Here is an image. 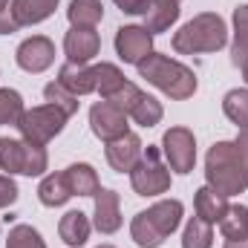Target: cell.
Returning a JSON list of instances; mask_svg holds the SVG:
<instances>
[{
  "instance_id": "obj_1",
  "label": "cell",
  "mask_w": 248,
  "mask_h": 248,
  "mask_svg": "<svg viewBox=\"0 0 248 248\" xmlns=\"http://www.w3.org/2000/svg\"><path fill=\"white\" fill-rule=\"evenodd\" d=\"M205 179L222 196H237L248 187V168L234 141H217L205 156Z\"/></svg>"
},
{
  "instance_id": "obj_2",
  "label": "cell",
  "mask_w": 248,
  "mask_h": 248,
  "mask_svg": "<svg viewBox=\"0 0 248 248\" xmlns=\"http://www.w3.org/2000/svg\"><path fill=\"white\" fill-rule=\"evenodd\" d=\"M228 44V26L217 12H202L173 35V49L179 55L219 52Z\"/></svg>"
},
{
  "instance_id": "obj_3",
  "label": "cell",
  "mask_w": 248,
  "mask_h": 248,
  "mask_svg": "<svg viewBox=\"0 0 248 248\" xmlns=\"http://www.w3.org/2000/svg\"><path fill=\"white\" fill-rule=\"evenodd\" d=\"M139 75L147 78V84L159 87L165 95L176 98V101H185L196 93V75L193 69H187L185 63L170 61L168 55H159V52H150L144 61L139 63Z\"/></svg>"
},
{
  "instance_id": "obj_4",
  "label": "cell",
  "mask_w": 248,
  "mask_h": 248,
  "mask_svg": "<svg viewBox=\"0 0 248 248\" xmlns=\"http://www.w3.org/2000/svg\"><path fill=\"white\" fill-rule=\"evenodd\" d=\"M46 165H49V159H46L44 144L0 136V170L23 173V176H41L46 170Z\"/></svg>"
},
{
  "instance_id": "obj_5",
  "label": "cell",
  "mask_w": 248,
  "mask_h": 248,
  "mask_svg": "<svg viewBox=\"0 0 248 248\" xmlns=\"http://www.w3.org/2000/svg\"><path fill=\"white\" fill-rule=\"evenodd\" d=\"M130 182L139 196H159L170 187V170L165 168L159 147H147L141 153V159L130 170Z\"/></svg>"
},
{
  "instance_id": "obj_6",
  "label": "cell",
  "mask_w": 248,
  "mask_h": 248,
  "mask_svg": "<svg viewBox=\"0 0 248 248\" xmlns=\"http://www.w3.org/2000/svg\"><path fill=\"white\" fill-rule=\"evenodd\" d=\"M66 113L52 107V104H44V107H32L20 116V122L15 124L23 136V141H32V144H46L49 139H55L66 124Z\"/></svg>"
},
{
  "instance_id": "obj_7",
  "label": "cell",
  "mask_w": 248,
  "mask_h": 248,
  "mask_svg": "<svg viewBox=\"0 0 248 248\" xmlns=\"http://www.w3.org/2000/svg\"><path fill=\"white\" fill-rule=\"evenodd\" d=\"M107 101H113L119 110H124V116H130L136 124H141V127H156V124L162 122V116H165V110H162V104L153 98V95H147V93H141L136 84H124L122 90L113 95V98H107Z\"/></svg>"
},
{
  "instance_id": "obj_8",
  "label": "cell",
  "mask_w": 248,
  "mask_h": 248,
  "mask_svg": "<svg viewBox=\"0 0 248 248\" xmlns=\"http://www.w3.org/2000/svg\"><path fill=\"white\" fill-rule=\"evenodd\" d=\"M162 153L176 173H190L196 162V139L187 127H170L162 139Z\"/></svg>"
},
{
  "instance_id": "obj_9",
  "label": "cell",
  "mask_w": 248,
  "mask_h": 248,
  "mask_svg": "<svg viewBox=\"0 0 248 248\" xmlns=\"http://www.w3.org/2000/svg\"><path fill=\"white\" fill-rule=\"evenodd\" d=\"M116 52L124 63H139L153 52V35L144 26H122L116 32Z\"/></svg>"
},
{
  "instance_id": "obj_10",
  "label": "cell",
  "mask_w": 248,
  "mask_h": 248,
  "mask_svg": "<svg viewBox=\"0 0 248 248\" xmlns=\"http://www.w3.org/2000/svg\"><path fill=\"white\" fill-rule=\"evenodd\" d=\"M90 127H93V133H95L101 141H113V139H119L124 133H130V130H127V116H124V110H119L113 101H98V104H93V110H90Z\"/></svg>"
},
{
  "instance_id": "obj_11",
  "label": "cell",
  "mask_w": 248,
  "mask_h": 248,
  "mask_svg": "<svg viewBox=\"0 0 248 248\" xmlns=\"http://www.w3.org/2000/svg\"><path fill=\"white\" fill-rule=\"evenodd\" d=\"M17 66L26 69V72H44L49 69L55 61V44L44 35H35V38H26L20 46H17Z\"/></svg>"
},
{
  "instance_id": "obj_12",
  "label": "cell",
  "mask_w": 248,
  "mask_h": 248,
  "mask_svg": "<svg viewBox=\"0 0 248 248\" xmlns=\"http://www.w3.org/2000/svg\"><path fill=\"white\" fill-rule=\"evenodd\" d=\"M101 49V38L95 29H81V26H72L63 38V52L69 63H87L93 61Z\"/></svg>"
},
{
  "instance_id": "obj_13",
  "label": "cell",
  "mask_w": 248,
  "mask_h": 248,
  "mask_svg": "<svg viewBox=\"0 0 248 248\" xmlns=\"http://www.w3.org/2000/svg\"><path fill=\"white\" fill-rule=\"evenodd\" d=\"M141 153H144L141 150V139L136 133H124L119 139L107 141V162L119 173H130L136 168V162L141 159Z\"/></svg>"
},
{
  "instance_id": "obj_14",
  "label": "cell",
  "mask_w": 248,
  "mask_h": 248,
  "mask_svg": "<svg viewBox=\"0 0 248 248\" xmlns=\"http://www.w3.org/2000/svg\"><path fill=\"white\" fill-rule=\"evenodd\" d=\"M95 228L101 234H116L122 228V211H119V193L116 190H98L95 193Z\"/></svg>"
},
{
  "instance_id": "obj_15",
  "label": "cell",
  "mask_w": 248,
  "mask_h": 248,
  "mask_svg": "<svg viewBox=\"0 0 248 248\" xmlns=\"http://www.w3.org/2000/svg\"><path fill=\"white\" fill-rule=\"evenodd\" d=\"M182 202L179 199H165V202H156L153 208H147L144 214H147V219L153 222V228L162 234V237H170L176 228H179V222H182Z\"/></svg>"
},
{
  "instance_id": "obj_16",
  "label": "cell",
  "mask_w": 248,
  "mask_h": 248,
  "mask_svg": "<svg viewBox=\"0 0 248 248\" xmlns=\"http://www.w3.org/2000/svg\"><path fill=\"white\" fill-rule=\"evenodd\" d=\"M179 17V0H147V9H144V29L150 35L156 32H165L176 23Z\"/></svg>"
},
{
  "instance_id": "obj_17",
  "label": "cell",
  "mask_w": 248,
  "mask_h": 248,
  "mask_svg": "<svg viewBox=\"0 0 248 248\" xmlns=\"http://www.w3.org/2000/svg\"><path fill=\"white\" fill-rule=\"evenodd\" d=\"M58 84H63L69 93L75 95H87V93H95V69L93 66H84V63H63L58 69Z\"/></svg>"
},
{
  "instance_id": "obj_18",
  "label": "cell",
  "mask_w": 248,
  "mask_h": 248,
  "mask_svg": "<svg viewBox=\"0 0 248 248\" xmlns=\"http://www.w3.org/2000/svg\"><path fill=\"white\" fill-rule=\"evenodd\" d=\"M58 9V0H12V15L17 26H32L46 20Z\"/></svg>"
},
{
  "instance_id": "obj_19",
  "label": "cell",
  "mask_w": 248,
  "mask_h": 248,
  "mask_svg": "<svg viewBox=\"0 0 248 248\" xmlns=\"http://www.w3.org/2000/svg\"><path fill=\"white\" fill-rule=\"evenodd\" d=\"M63 176H66V182H69L72 196H95V193L101 190L98 173H95L90 165H84V162H78V165H69V168L63 170Z\"/></svg>"
},
{
  "instance_id": "obj_20",
  "label": "cell",
  "mask_w": 248,
  "mask_h": 248,
  "mask_svg": "<svg viewBox=\"0 0 248 248\" xmlns=\"http://www.w3.org/2000/svg\"><path fill=\"white\" fill-rule=\"evenodd\" d=\"M228 196H222V193H217L211 185L199 187L196 190V217L199 219H205V222H219L222 217H225V211H228V202H225Z\"/></svg>"
},
{
  "instance_id": "obj_21",
  "label": "cell",
  "mask_w": 248,
  "mask_h": 248,
  "mask_svg": "<svg viewBox=\"0 0 248 248\" xmlns=\"http://www.w3.org/2000/svg\"><path fill=\"white\" fill-rule=\"evenodd\" d=\"M58 234L66 246L81 248L87 240H90V219L84 211H69L61 217V225H58Z\"/></svg>"
},
{
  "instance_id": "obj_22",
  "label": "cell",
  "mask_w": 248,
  "mask_h": 248,
  "mask_svg": "<svg viewBox=\"0 0 248 248\" xmlns=\"http://www.w3.org/2000/svg\"><path fill=\"white\" fill-rule=\"evenodd\" d=\"M219 228H222V237L228 243H243V240H248V208L246 205L228 208L225 217L219 219Z\"/></svg>"
},
{
  "instance_id": "obj_23",
  "label": "cell",
  "mask_w": 248,
  "mask_h": 248,
  "mask_svg": "<svg viewBox=\"0 0 248 248\" xmlns=\"http://www.w3.org/2000/svg\"><path fill=\"white\" fill-rule=\"evenodd\" d=\"M66 15H69V23L72 26L93 29L104 17V6H101V0H72L69 9H66Z\"/></svg>"
},
{
  "instance_id": "obj_24",
  "label": "cell",
  "mask_w": 248,
  "mask_h": 248,
  "mask_svg": "<svg viewBox=\"0 0 248 248\" xmlns=\"http://www.w3.org/2000/svg\"><path fill=\"white\" fill-rule=\"evenodd\" d=\"M248 61V6L234 9V46H231V63L243 66Z\"/></svg>"
},
{
  "instance_id": "obj_25",
  "label": "cell",
  "mask_w": 248,
  "mask_h": 248,
  "mask_svg": "<svg viewBox=\"0 0 248 248\" xmlns=\"http://www.w3.org/2000/svg\"><path fill=\"white\" fill-rule=\"evenodd\" d=\"M93 69H95V93H101L104 101L113 98L124 84H127L124 72L116 66V63H98V66H93Z\"/></svg>"
},
{
  "instance_id": "obj_26",
  "label": "cell",
  "mask_w": 248,
  "mask_h": 248,
  "mask_svg": "<svg viewBox=\"0 0 248 248\" xmlns=\"http://www.w3.org/2000/svg\"><path fill=\"white\" fill-rule=\"evenodd\" d=\"M38 196H41V202L46 208H58V205H63L72 196V190H69V182H66L63 173H49L41 182V187H38Z\"/></svg>"
},
{
  "instance_id": "obj_27",
  "label": "cell",
  "mask_w": 248,
  "mask_h": 248,
  "mask_svg": "<svg viewBox=\"0 0 248 248\" xmlns=\"http://www.w3.org/2000/svg\"><path fill=\"white\" fill-rule=\"evenodd\" d=\"M130 234H133V240H136V246H139V248H159L162 243H165V237L153 228V222L147 219V214H144V211L133 217Z\"/></svg>"
},
{
  "instance_id": "obj_28",
  "label": "cell",
  "mask_w": 248,
  "mask_h": 248,
  "mask_svg": "<svg viewBox=\"0 0 248 248\" xmlns=\"http://www.w3.org/2000/svg\"><path fill=\"white\" fill-rule=\"evenodd\" d=\"M214 246V228L211 222L193 217L185 225V234H182V248H211Z\"/></svg>"
},
{
  "instance_id": "obj_29",
  "label": "cell",
  "mask_w": 248,
  "mask_h": 248,
  "mask_svg": "<svg viewBox=\"0 0 248 248\" xmlns=\"http://www.w3.org/2000/svg\"><path fill=\"white\" fill-rule=\"evenodd\" d=\"M44 95H46V104L63 110L66 116H75V113H78V95L69 93L63 84H58V81H49V84L44 87Z\"/></svg>"
},
{
  "instance_id": "obj_30",
  "label": "cell",
  "mask_w": 248,
  "mask_h": 248,
  "mask_svg": "<svg viewBox=\"0 0 248 248\" xmlns=\"http://www.w3.org/2000/svg\"><path fill=\"white\" fill-rule=\"evenodd\" d=\"M222 110L237 127H248V90H231L222 101Z\"/></svg>"
},
{
  "instance_id": "obj_31",
  "label": "cell",
  "mask_w": 248,
  "mask_h": 248,
  "mask_svg": "<svg viewBox=\"0 0 248 248\" xmlns=\"http://www.w3.org/2000/svg\"><path fill=\"white\" fill-rule=\"evenodd\" d=\"M23 98L15 90H0V124H17L23 116Z\"/></svg>"
},
{
  "instance_id": "obj_32",
  "label": "cell",
  "mask_w": 248,
  "mask_h": 248,
  "mask_svg": "<svg viewBox=\"0 0 248 248\" xmlns=\"http://www.w3.org/2000/svg\"><path fill=\"white\" fill-rule=\"evenodd\" d=\"M6 248H46V243L41 240V234L32 225H15L9 231Z\"/></svg>"
},
{
  "instance_id": "obj_33",
  "label": "cell",
  "mask_w": 248,
  "mask_h": 248,
  "mask_svg": "<svg viewBox=\"0 0 248 248\" xmlns=\"http://www.w3.org/2000/svg\"><path fill=\"white\" fill-rule=\"evenodd\" d=\"M20 26H17V20H15V15H12V3L9 0H0V35H12V32H17Z\"/></svg>"
},
{
  "instance_id": "obj_34",
  "label": "cell",
  "mask_w": 248,
  "mask_h": 248,
  "mask_svg": "<svg viewBox=\"0 0 248 248\" xmlns=\"http://www.w3.org/2000/svg\"><path fill=\"white\" fill-rule=\"evenodd\" d=\"M17 199V185L12 182V176H0V208L12 205Z\"/></svg>"
},
{
  "instance_id": "obj_35",
  "label": "cell",
  "mask_w": 248,
  "mask_h": 248,
  "mask_svg": "<svg viewBox=\"0 0 248 248\" xmlns=\"http://www.w3.org/2000/svg\"><path fill=\"white\" fill-rule=\"evenodd\" d=\"M113 3L127 15H144V9H147V0H113Z\"/></svg>"
},
{
  "instance_id": "obj_36",
  "label": "cell",
  "mask_w": 248,
  "mask_h": 248,
  "mask_svg": "<svg viewBox=\"0 0 248 248\" xmlns=\"http://www.w3.org/2000/svg\"><path fill=\"white\" fill-rule=\"evenodd\" d=\"M234 144H237V150H240V156H243V162H246V168H248V127L237 136V141H234Z\"/></svg>"
},
{
  "instance_id": "obj_37",
  "label": "cell",
  "mask_w": 248,
  "mask_h": 248,
  "mask_svg": "<svg viewBox=\"0 0 248 248\" xmlns=\"http://www.w3.org/2000/svg\"><path fill=\"white\" fill-rule=\"evenodd\" d=\"M225 248H248V240H243V243H225Z\"/></svg>"
},
{
  "instance_id": "obj_38",
  "label": "cell",
  "mask_w": 248,
  "mask_h": 248,
  "mask_svg": "<svg viewBox=\"0 0 248 248\" xmlns=\"http://www.w3.org/2000/svg\"><path fill=\"white\" fill-rule=\"evenodd\" d=\"M240 69H243V78H246V81H248V61L243 63V66H240Z\"/></svg>"
},
{
  "instance_id": "obj_39",
  "label": "cell",
  "mask_w": 248,
  "mask_h": 248,
  "mask_svg": "<svg viewBox=\"0 0 248 248\" xmlns=\"http://www.w3.org/2000/svg\"><path fill=\"white\" fill-rule=\"evenodd\" d=\"M98 248H113V246H98Z\"/></svg>"
}]
</instances>
